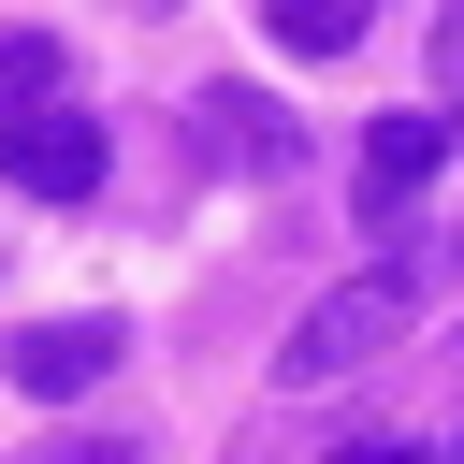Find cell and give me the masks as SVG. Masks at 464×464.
I'll use <instances>...</instances> for the list:
<instances>
[{
	"label": "cell",
	"mask_w": 464,
	"mask_h": 464,
	"mask_svg": "<svg viewBox=\"0 0 464 464\" xmlns=\"http://www.w3.org/2000/svg\"><path fill=\"white\" fill-rule=\"evenodd\" d=\"M406 304H420V276H406V261H377V276H348V290H319V304H304V334L276 348V377H290V392H319V377H348V362H377V348L406 334Z\"/></svg>",
	"instance_id": "1"
},
{
	"label": "cell",
	"mask_w": 464,
	"mask_h": 464,
	"mask_svg": "<svg viewBox=\"0 0 464 464\" xmlns=\"http://www.w3.org/2000/svg\"><path fill=\"white\" fill-rule=\"evenodd\" d=\"M0 174H14L29 203H87V188H102V116H72L58 87L14 102V116H0Z\"/></svg>",
	"instance_id": "2"
},
{
	"label": "cell",
	"mask_w": 464,
	"mask_h": 464,
	"mask_svg": "<svg viewBox=\"0 0 464 464\" xmlns=\"http://www.w3.org/2000/svg\"><path fill=\"white\" fill-rule=\"evenodd\" d=\"M0 362H14V392H29V406H58V392H102V377L130 362V319H29Z\"/></svg>",
	"instance_id": "3"
},
{
	"label": "cell",
	"mask_w": 464,
	"mask_h": 464,
	"mask_svg": "<svg viewBox=\"0 0 464 464\" xmlns=\"http://www.w3.org/2000/svg\"><path fill=\"white\" fill-rule=\"evenodd\" d=\"M450 130H464V116H435V102L377 116V130H362V203H406V188H420V174L450 160Z\"/></svg>",
	"instance_id": "4"
},
{
	"label": "cell",
	"mask_w": 464,
	"mask_h": 464,
	"mask_svg": "<svg viewBox=\"0 0 464 464\" xmlns=\"http://www.w3.org/2000/svg\"><path fill=\"white\" fill-rule=\"evenodd\" d=\"M188 116H203V160H246V174H276V160H290V116H276V102H246V87H203Z\"/></svg>",
	"instance_id": "5"
},
{
	"label": "cell",
	"mask_w": 464,
	"mask_h": 464,
	"mask_svg": "<svg viewBox=\"0 0 464 464\" xmlns=\"http://www.w3.org/2000/svg\"><path fill=\"white\" fill-rule=\"evenodd\" d=\"M362 14H377V0H261V29H276L290 58H348V44H362Z\"/></svg>",
	"instance_id": "6"
},
{
	"label": "cell",
	"mask_w": 464,
	"mask_h": 464,
	"mask_svg": "<svg viewBox=\"0 0 464 464\" xmlns=\"http://www.w3.org/2000/svg\"><path fill=\"white\" fill-rule=\"evenodd\" d=\"M44 87H58V44H44V29H0V116L44 102Z\"/></svg>",
	"instance_id": "7"
},
{
	"label": "cell",
	"mask_w": 464,
	"mask_h": 464,
	"mask_svg": "<svg viewBox=\"0 0 464 464\" xmlns=\"http://www.w3.org/2000/svg\"><path fill=\"white\" fill-rule=\"evenodd\" d=\"M435 72H450V87H464V0H450V14H435Z\"/></svg>",
	"instance_id": "8"
},
{
	"label": "cell",
	"mask_w": 464,
	"mask_h": 464,
	"mask_svg": "<svg viewBox=\"0 0 464 464\" xmlns=\"http://www.w3.org/2000/svg\"><path fill=\"white\" fill-rule=\"evenodd\" d=\"M334 464H406V450H334Z\"/></svg>",
	"instance_id": "9"
},
{
	"label": "cell",
	"mask_w": 464,
	"mask_h": 464,
	"mask_svg": "<svg viewBox=\"0 0 464 464\" xmlns=\"http://www.w3.org/2000/svg\"><path fill=\"white\" fill-rule=\"evenodd\" d=\"M130 14H174V0H130Z\"/></svg>",
	"instance_id": "10"
}]
</instances>
